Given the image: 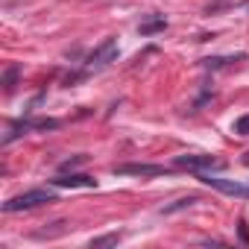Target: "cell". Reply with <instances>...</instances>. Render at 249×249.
I'll return each instance as SVG.
<instances>
[{"label": "cell", "instance_id": "obj_7", "mask_svg": "<svg viewBox=\"0 0 249 249\" xmlns=\"http://www.w3.org/2000/svg\"><path fill=\"white\" fill-rule=\"evenodd\" d=\"M167 27V21L159 15V18H150V21H144L141 24V36H150V33H159V30H164Z\"/></svg>", "mask_w": 249, "mask_h": 249}, {"label": "cell", "instance_id": "obj_11", "mask_svg": "<svg viewBox=\"0 0 249 249\" xmlns=\"http://www.w3.org/2000/svg\"><path fill=\"white\" fill-rule=\"evenodd\" d=\"M15 76H18V65H9V71H6V79H3L6 91H12V88H15Z\"/></svg>", "mask_w": 249, "mask_h": 249}, {"label": "cell", "instance_id": "obj_2", "mask_svg": "<svg viewBox=\"0 0 249 249\" xmlns=\"http://www.w3.org/2000/svg\"><path fill=\"white\" fill-rule=\"evenodd\" d=\"M199 179H202L208 188L220 191V194L240 196V199H246V196H249V185H243V182H237V179H223V176H211V173H199Z\"/></svg>", "mask_w": 249, "mask_h": 249}, {"label": "cell", "instance_id": "obj_9", "mask_svg": "<svg viewBox=\"0 0 249 249\" xmlns=\"http://www.w3.org/2000/svg\"><path fill=\"white\" fill-rule=\"evenodd\" d=\"M234 132L237 135H249V114H243V117L234 120Z\"/></svg>", "mask_w": 249, "mask_h": 249}, {"label": "cell", "instance_id": "obj_4", "mask_svg": "<svg viewBox=\"0 0 249 249\" xmlns=\"http://www.w3.org/2000/svg\"><path fill=\"white\" fill-rule=\"evenodd\" d=\"M117 38H106L91 56H88V65H85V71H100V68H106V65H111L114 59H117Z\"/></svg>", "mask_w": 249, "mask_h": 249}, {"label": "cell", "instance_id": "obj_5", "mask_svg": "<svg viewBox=\"0 0 249 249\" xmlns=\"http://www.w3.org/2000/svg\"><path fill=\"white\" fill-rule=\"evenodd\" d=\"M117 176H164L167 167L161 164H114Z\"/></svg>", "mask_w": 249, "mask_h": 249}, {"label": "cell", "instance_id": "obj_12", "mask_svg": "<svg viewBox=\"0 0 249 249\" xmlns=\"http://www.w3.org/2000/svg\"><path fill=\"white\" fill-rule=\"evenodd\" d=\"M82 161H85V156H79V159H73V161H65L62 170H71V167H76V164H82Z\"/></svg>", "mask_w": 249, "mask_h": 249}, {"label": "cell", "instance_id": "obj_14", "mask_svg": "<svg viewBox=\"0 0 249 249\" xmlns=\"http://www.w3.org/2000/svg\"><path fill=\"white\" fill-rule=\"evenodd\" d=\"M243 164H246V167H249V153H243Z\"/></svg>", "mask_w": 249, "mask_h": 249}, {"label": "cell", "instance_id": "obj_8", "mask_svg": "<svg viewBox=\"0 0 249 249\" xmlns=\"http://www.w3.org/2000/svg\"><path fill=\"white\" fill-rule=\"evenodd\" d=\"M114 243H120V234L114 231V234H103V237H94L91 240V246L97 249V246H114Z\"/></svg>", "mask_w": 249, "mask_h": 249}, {"label": "cell", "instance_id": "obj_6", "mask_svg": "<svg viewBox=\"0 0 249 249\" xmlns=\"http://www.w3.org/2000/svg\"><path fill=\"white\" fill-rule=\"evenodd\" d=\"M53 185H59V188H94V185H97V179L71 173V176H56V179H53Z\"/></svg>", "mask_w": 249, "mask_h": 249}, {"label": "cell", "instance_id": "obj_3", "mask_svg": "<svg viewBox=\"0 0 249 249\" xmlns=\"http://www.w3.org/2000/svg\"><path fill=\"white\" fill-rule=\"evenodd\" d=\"M176 164L188 167V170H196V173H211V170L226 167V161L217 159V156H176Z\"/></svg>", "mask_w": 249, "mask_h": 249}, {"label": "cell", "instance_id": "obj_13", "mask_svg": "<svg viewBox=\"0 0 249 249\" xmlns=\"http://www.w3.org/2000/svg\"><path fill=\"white\" fill-rule=\"evenodd\" d=\"M240 237H243V243H249V231H246V223H240Z\"/></svg>", "mask_w": 249, "mask_h": 249}, {"label": "cell", "instance_id": "obj_1", "mask_svg": "<svg viewBox=\"0 0 249 249\" xmlns=\"http://www.w3.org/2000/svg\"><path fill=\"white\" fill-rule=\"evenodd\" d=\"M47 202H56V194L53 191H44V188H36V191H27V194H18V196L6 199L3 202V211L6 214H15V211H30V208L47 205Z\"/></svg>", "mask_w": 249, "mask_h": 249}, {"label": "cell", "instance_id": "obj_10", "mask_svg": "<svg viewBox=\"0 0 249 249\" xmlns=\"http://www.w3.org/2000/svg\"><path fill=\"white\" fill-rule=\"evenodd\" d=\"M237 59H243V56H234V59H202V65H205V68H223V65L237 62Z\"/></svg>", "mask_w": 249, "mask_h": 249}]
</instances>
